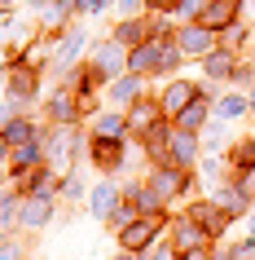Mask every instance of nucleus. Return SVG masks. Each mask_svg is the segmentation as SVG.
<instances>
[{"label": "nucleus", "instance_id": "nucleus-26", "mask_svg": "<svg viewBox=\"0 0 255 260\" xmlns=\"http://www.w3.org/2000/svg\"><path fill=\"white\" fill-rule=\"evenodd\" d=\"M251 110V97L246 93H225V97H215V119H242Z\"/></svg>", "mask_w": 255, "mask_h": 260}, {"label": "nucleus", "instance_id": "nucleus-20", "mask_svg": "<svg viewBox=\"0 0 255 260\" xmlns=\"http://www.w3.org/2000/svg\"><path fill=\"white\" fill-rule=\"evenodd\" d=\"M115 40L128 44V49H136V44L154 40V18H123L119 27H115Z\"/></svg>", "mask_w": 255, "mask_h": 260}, {"label": "nucleus", "instance_id": "nucleus-42", "mask_svg": "<svg viewBox=\"0 0 255 260\" xmlns=\"http://www.w3.org/2000/svg\"><path fill=\"white\" fill-rule=\"evenodd\" d=\"M215 260H233V251H220V256H215Z\"/></svg>", "mask_w": 255, "mask_h": 260}, {"label": "nucleus", "instance_id": "nucleus-29", "mask_svg": "<svg viewBox=\"0 0 255 260\" xmlns=\"http://www.w3.org/2000/svg\"><path fill=\"white\" fill-rule=\"evenodd\" d=\"M57 194H62V203H75V199H84L88 190H84V181L75 177V172H66V177H62V190H57Z\"/></svg>", "mask_w": 255, "mask_h": 260}, {"label": "nucleus", "instance_id": "nucleus-39", "mask_svg": "<svg viewBox=\"0 0 255 260\" xmlns=\"http://www.w3.org/2000/svg\"><path fill=\"white\" fill-rule=\"evenodd\" d=\"M5 159H9V141L0 137V168H5Z\"/></svg>", "mask_w": 255, "mask_h": 260}, {"label": "nucleus", "instance_id": "nucleus-3", "mask_svg": "<svg viewBox=\"0 0 255 260\" xmlns=\"http://www.w3.org/2000/svg\"><path fill=\"white\" fill-rule=\"evenodd\" d=\"M119 212H123V190H119L110 177H101L93 190H88V216L101 220V225H110Z\"/></svg>", "mask_w": 255, "mask_h": 260}, {"label": "nucleus", "instance_id": "nucleus-14", "mask_svg": "<svg viewBox=\"0 0 255 260\" xmlns=\"http://www.w3.org/2000/svg\"><path fill=\"white\" fill-rule=\"evenodd\" d=\"M194 97H202V88H198L194 80H172L167 88H163V97H159V102H163V115H167V119H176V115H180Z\"/></svg>", "mask_w": 255, "mask_h": 260}, {"label": "nucleus", "instance_id": "nucleus-43", "mask_svg": "<svg viewBox=\"0 0 255 260\" xmlns=\"http://www.w3.org/2000/svg\"><path fill=\"white\" fill-rule=\"evenodd\" d=\"M242 5H251V9H255V0H242Z\"/></svg>", "mask_w": 255, "mask_h": 260}, {"label": "nucleus", "instance_id": "nucleus-41", "mask_svg": "<svg viewBox=\"0 0 255 260\" xmlns=\"http://www.w3.org/2000/svg\"><path fill=\"white\" fill-rule=\"evenodd\" d=\"M246 234H255V212H251V216H246Z\"/></svg>", "mask_w": 255, "mask_h": 260}, {"label": "nucleus", "instance_id": "nucleus-9", "mask_svg": "<svg viewBox=\"0 0 255 260\" xmlns=\"http://www.w3.org/2000/svg\"><path fill=\"white\" fill-rule=\"evenodd\" d=\"M5 97H18V102L40 97V71L27 67V62H14V67H9V75H5Z\"/></svg>", "mask_w": 255, "mask_h": 260}, {"label": "nucleus", "instance_id": "nucleus-22", "mask_svg": "<svg viewBox=\"0 0 255 260\" xmlns=\"http://www.w3.org/2000/svg\"><path fill=\"white\" fill-rule=\"evenodd\" d=\"M238 5L242 0H207V9L198 14V22L211 27V31H220V27H229V22L238 18Z\"/></svg>", "mask_w": 255, "mask_h": 260}, {"label": "nucleus", "instance_id": "nucleus-6", "mask_svg": "<svg viewBox=\"0 0 255 260\" xmlns=\"http://www.w3.org/2000/svg\"><path fill=\"white\" fill-rule=\"evenodd\" d=\"M84 44H88V36H84L80 22H70L66 31H62V40L53 44V71L57 75H66V71H75V62H80Z\"/></svg>", "mask_w": 255, "mask_h": 260}, {"label": "nucleus", "instance_id": "nucleus-25", "mask_svg": "<svg viewBox=\"0 0 255 260\" xmlns=\"http://www.w3.org/2000/svg\"><path fill=\"white\" fill-rule=\"evenodd\" d=\"M40 133H44V128H35L27 115H14V119L0 123V137L9 141V150H14V146H22V141H31V137H40Z\"/></svg>", "mask_w": 255, "mask_h": 260}, {"label": "nucleus", "instance_id": "nucleus-37", "mask_svg": "<svg viewBox=\"0 0 255 260\" xmlns=\"http://www.w3.org/2000/svg\"><path fill=\"white\" fill-rule=\"evenodd\" d=\"M180 260H215L207 247H194V251H180Z\"/></svg>", "mask_w": 255, "mask_h": 260}, {"label": "nucleus", "instance_id": "nucleus-23", "mask_svg": "<svg viewBox=\"0 0 255 260\" xmlns=\"http://www.w3.org/2000/svg\"><path fill=\"white\" fill-rule=\"evenodd\" d=\"M202 71L211 75V80H233L238 75V57H233V49H211V53L202 57Z\"/></svg>", "mask_w": 255, "mask_h": 260}, {"label": "nucleus", "instance_id": "nucleus-12", "mask_svg": "<svg viewBox=\"0 0 255 260\" xmlns=\"http://www.w3.org/2000/svg\"><path fill=\"white\" fill-rule=\"evenodd\" d=\"M167 159L180 168H194L202 159V137L198 133H185V128H172V137H167Z\"/></svg>", "mask_w": 255, "mask_h": 260}, {"label": "nucleus", "instance_id": "nucleus-18", "mask_svg": "<svg viewBox=\"0 0 255 260\" xmlns=\"http://www.w3.org/2000/svg\"><path fill=\"white\" fill-rule=\"evenodd\" d=\"M207 238H211V234L202 230L194 216H176V220H172V247H176V251H194V247H207Z\"/></svg>", "mask_w": 255, "mask_h": 260}, {"label": "nucleus", "instance_id": "nucleus-38", "mask_svg": "<svg viewBox=\"0 0 255 260\" xmlns=\"http://www.w3.org/2000/svg\"><path fill=\"white\" fill-rule=\"evenodd\" d=\"M110 260H145V256H141V251H123V247H119V256H110Z\"/></svg>", "mask_w": 255, "mask_h": 260}, {"label": "nucleus", "instance_id": "nucleus-34", "mask_svg": "<svg viewBox=\"0 0 255 260\" xmlns=\"http://www.w3.org/2000/svg\"><path fill=\"white\" fill-rule=\"evenodd\" d=\"M202 9H207V0H180V9H176V14H185V18H198Z\"/></svg>", "mask_w": 255, "mask_h": 260}, {"label": "nucleus", "instance_id": "nucleus-16", "mask_svg": "<svg viewBox=\"0 0 255 260\" xmlns=\"http://www.w3.org/2000/svg\"><path fill=\"white\" fill-rule=\"evenodd\" d=\"M185 216H194V220L202 225V230L211 234V238H220V234L229 230V216L220 212V203H215L211 194H207V199H198V203H189V212H185Z\"/></svg>", "mask_w": 255, "mask_h": 260}, {"label": "nucleus", "instance_id": "nucleus-13", "mask_svg": "<svg viewBox=\"0 0 255 260\" xmlns=\"http://www.w3.org/2000/svg\"><path fill=\"white\" fill-rule=\"evenodd\" d=\"M53 203L57 194H22V230H44L49 220H53Z\"/></svg>", "mask_w": 255, "mask_h": 260}, {"label": "nucleus", "instance_id": "nucleus-40", "mask_svg": "<svg viewBox=\"0 0 255 260\" xmlns=\"http://www.w3.org/2000/svg\"><path fill=\"white\" fill-rule=\"evenodd\" d=\"M5 14H14V0H0V18Z\"/></svg>", "mask_w": 255, "mask_h": 260}, {"label": "nucleus", "instance_id": "nucleus-21", "mask_svg": "<svg viewBox=\"0 0 255 260\" xmlns=\"http://www.w3.org/2000/svg\"><path fill=\"white\" fill-rule=\"evenodd\" d=\"M18 225H22V194L0 190V238H9Z\"/></svg>", "mask_w": 255, "mask_h": 260}, {"label": "nucleus", "instance_id": "nucleus-5", "mask_svg": "<svg viewBox=\"0 0 255 260\" xmlns=\"http://www.w3.org/2000/svg\"><path fill=\"white\" fill-rule=\"evenodd\" d=\"M150 185L163 194V199H180V194L194 185V177H189L180 164H172V159H163L159 168H150Z\"/></svg>", "mask_w": 255, "mask_h": 260}, {"label": "nucleus", "instance_id": "nucleus-28", "mask_svg": "<svg viewBox=\"0 0 255 260\" xmlns=\"http://www.w3.org/2000/svg\"><path fill=\"white\" fill-rule=\"evenodd\" d=\"M246 40H251V31H246L242 18H233L229 27H220V49H242Z\"/></svg>", "mask_w": 255, "mask_h": 260}, {"label": "nucleus", "instance_id": "nucleus-7", "mask_svg": "<svg viewBox=\"0 0 255 260\" xmlns=\"http://www.w3.org/2000/svg\"><path fill=\"white\" fill-rule=\"evenodd\" d=\"M215 40H220V31L202 27L198 18H194L189 27H176V44H180V53H185V57H207L215 49Z\"/></svg>", "mask_w": 255, "mask_h": 260}, {"label": "nucleus", "instance_id": "nucleus-4", "mask_svg": "<svg viewBox=\"0 0 255 260\" xmlns=\"http://www.w3.org/2000/svg\"><path fill=\"white\" fill-rule=\"evenodd\" d=\"M88 67H93L101 80H119L123 71H128V44H119L115 36L101 40V44L93 49V57H88Z\"/></svg>", "mask_w": 255, "mask_h": 260}, {"label": "nucleus", "instance_id": "nucleus-35", "mask_svg": "<svg viewBox=\"0 0 255 260\" xmlns=\"http://www.w3.org/2000/svg\"><path fill=\"white\" fill-rule=\"evenodd\" d=\"M145 5L154 14H176V9H180V0H145Z\"/></svg>", "mask_w": 255, "mask_h": 260}, {"label": "nucleus", "instance_id": "nucleus-36", "mask_svg": "<svg viewBox=\"0 0 255 260\" xmlns=\"http://www.w3.org/2000/svg\"><path fill=\"white\" fill-rule=\"evenodd\" d=\"M141 5H145V0H115V9H119L123 18H128V14H136V9H141Z\"/></svg>", "mask_w": 255, "mask_h": 260}, {"label": "nucleus", "instance_id": "nucleus-10", "mask_svg": "<svg viewBox=\"0 0 255 260\" xmlns=\"http://www.w3.org/2000/svg\"><path fill=\"white\" fill-rule=\"evenodd\" d=\"M211 199L215 203H220V212H225L229 220H238V216H251V194L242 190L238 181H233V185H229V181H220V185H211Z\"/></svg>", "mask_w": 255, "mask_h": 260}, {"label": "nucleus", "instance_id": "nucleus-24", "mask_svg": "<svg viewBox=\"0 0 255 260\" xmlns=\"http://www.w3.org/2000/svg\"><path fill=\"white\" fill-rule=\"evenodd\" d=\"M93 137L123 141V137H128V115H119V110H97V115H93Z\"/></svg>", "mask_w": 255, "mask_h": 260}, {"label": "nucleus", "instance_id": "nucleus-17", "mask_svg": "<svg viewBox=\"0 0 255 260\" xmlns=\"http://www.w3.org/2000/svg\"><path fill=\"white\" fill-rule=\"evenodd\" d=\"M211 119H215V106H211V97L202 93V97H194V102H189L172 123H176V128H185V133H202Z\"/></svg>", "mask_w": 255, "mask_h": 260}, {"label": "nucleus", "instance_id": "nucleus-2", "mask_svg": "<svg viewBox=\"0 0 255 260\" xmlns=\"http://www.w3.org/2000/svg\"><path fill=\"white\" fill-rule=\"evenodd\" d=\"M163 225H167V212H150V216H132V220H128V225L119 230V247H123V251H141V256H145L150 247L159 243Z\"/></svg>", "mask_w": 255, "mask_h": 260}, {"label": "nucleus", "instance_id": "nucleus-8", "mask_svg": "<svg viewBox=\"0 0 255 260\" xmlns=\"http://www.w3.org/2000/svg\"><path fill=\"white\" fill-rule=\"evenodd\" d=\"M88 154H93L97 172H106V177L128 164V150H123V141H115V137H93V133H88Z\"/></svg>", "mask_w": 255, "mask_h": 260}, {"label": "nucleus", "instance_id": "nucleus-32", "mask_svg": "<svg viewBox=\"0 0 255 260\" xmlns=\"http://www.w3.org/2000/svg\"><path fill=\"white\" fill-rule=\"evenodd\" d=\"M0 260H27V247H22V243H9V238H5V243H0Z\"/></svg>", "mask_w": 255, "mask_h": 260}, {"label": "nucleus", "instance_id": "nucleus-27", "mask_svg": "<svg viewBox=\"0 0 255 260\" xmlns=\"http://www.w3.org/2000/svg\"><path fill=\"white\" fill-rule=\"evenodd\" d=\"M225 164H229V168H238V172H242V168H255V137H242L238 146L229 150Z\"/></svg>", "mask_w": 255, "mask_h": 260}, {"label": "nucleus", "instance_id": "nucleus-30", "mask_svg": "<svg viewBox=\"0 0 255 260\" xmlns=\"http://www.w3.org/2000/svg\"><path fill=\"white\" fill-rule=\"evenodd\" d=\"M115 9V0H75V14H106Z\"/></svg>", "mask_w": 255, "mask_h": 260}, {"label": "nucleus", "instance_id": "nucleus-31", "mask_svg": "<svg viewBox=\"0 0 255 260\" xmlns=\"http://www.w3.org/2000/svg\"><path fill=\"white\" fill-rule=\"evenodd\" d=\"M229 251H233V260H255V234H246V238H242V243H233Z\"/></svg>", "mask_w": 255, "mask_h": 260}, {"label": "nucleus", "instance_id": "nucleus-15", "mask_svg": "<svg viewBox=\"0 0 255 260\" xmlns=\"http://www.w3.org/2000/svg\"><path fill=\"white\" fill-rule=\"evenodd\" d=\"M44 110H49V119H53V123H80L84 119L80 93H75V88H57V93L44 102Z\"/></svg>", "mask_w": 255, "mask_h": 260}, {"label": "nucleus", "instance_id": "nucleus-33", "mask_svg": "<svg viewBox=\"0 0 255 260\" xmlns=\"http://www.w3.org/2000/svg\"><path fill=\"white\" fill-rule=\"evenodd\" d=\"M145 260H180V251H176V247H150Z\"/></svg>", "mask_w": 255, "mask_h": 260}, {"label": "nucleus", "instance_id": "nucleus-1", "mask_svg": "<svg viewBox=\"0 0 255 260\" xmlns=\"http://www.w3.org/2000/svg\"><path fill=\"white\" fill-rule=\"evenodd\" d=\"M80 146H84L80 123H57L53 133H49V146H44V168L57 172V177L75 172V154H80Z\"/></svg>", "mask_w": 255, "mask_h": 260}, {"label": "nucleus", "instance_id": "nucleus-19", "mask_svg": "<svg viewBox=\"0 0 255 260\" xmlns=\"http://www.w3.org/2000/svg\"><path fill=\"white\" fill-rule=\"evenodd\" d=\"M145 80H150V75H136V71H123L119 80H110V102H115V106H132L136 97L145 93Z\"/></svg>", "mask_w": 255, "mask_h": 260}, {"label": "nucleus", "instance_id": "nucleus-11", "mask_svg": "<svg viewBox=\"0 0 255 260\" xmlns=\"http://www.w3.org/2000/svg\"><path fill=\"white\" fill-rule=\"evenodd\" d=\"M123 115H128V133H132V137H145L150 128H159V123H163V102L136 97V102L123 110Z\"/></svg>", "mask_w": 255, "mask_h": 260}]
</instances>
